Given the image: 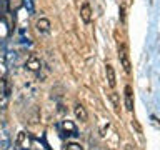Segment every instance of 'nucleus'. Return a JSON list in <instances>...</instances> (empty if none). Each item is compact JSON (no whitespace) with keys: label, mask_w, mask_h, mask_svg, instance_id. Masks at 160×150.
I'll use <instances>...</instances> for the list:
<instances>
[{"label":"nucleus","mask_w":160,"mask_h":150,"mask_svg":"<svg viewBox=\"0 0 160 150\" xmlns=\"http://www.w3.org/2000/svg\"><path fill=\"white\" fill-rule=\"evenodd\" d=\"M30 143H32V140H30L28 133L27 132H18L17 133V138H15V147L18 150H28L30 148Z\"/></svg>","instance_id":"1"},{"label":"nucleus","mask_w":160,"mask_h":150,"mask_svg":"<svg viewBox=\"0 0 160 150\" xmlns=\"http://www.w3.org/2000/svg\"><path fill=\"white\" fill-rule=\"evenodd\" d=\"M118 60H120V63H122L125 73H130V70H132V65H130L128 52H127V47H125V45L118 47Z\"/></svg>","instance_id":"2"},{"label":"nucleus","mask_w":160,"mask_h":150,"mask_svg":"<svg viewBox=\"0 0 160 150\" xmlns=\"http://www.w3.org/2000/svg\"><path fill=\"white\" fill-rule=\"evenodd\" d=\"M60 128H62V132L65 135H68V137H77L78 135V130H77V125H75L72 120H63L62 125H60Z\"/></svg>","instance_id":"3"},{"label":"nucleus","mask_w":160,"mask_h":150,"mask_svg":"<svg viewBox=\"0 0 160 150\" xmlns=\"http://www.w3.org/2000/svg\"><path fill=\"white\" fill-rule=\"evenodd\" d=\"M80 17H82L83 23H90L92 22V7H90L88 2H85L80 8Z\"/></svg>","instance_id":"4"},{"label":"nucleus","mask_w":160,"mask_h":150,"mask_svg":"<svg viewBox=\"0 0 160 150\" xmlns=\"http://www.w3.org/2000/svg\"><path fill=\"white\" fill-rule=\"evenodd\" d=\"M25 67H27V70H30V72H40L42 62H40V58H37V57H28Z\"/></svg>","instance_id":"5"},{"label":"nucleus","mask_w":160,"mask_h":150,"mask_svg":"<svg viewBox=\"0 0 160 150\" xmlns=\"http://www.w3.org/2000/svg\"><path fill=\"white\" fill-rule=\"evenodd\" d=\"M125 108H127L128 112L133 110V93H132V87H130V85L125 87Z\"/></svg>","instance_id":"6"},{"label":"nucleus","mask_w":160,"mask_h":150,"mask_svg":"<svg viewBox=\"0 0 160 150\" xmlns=\"http://www.w3.org/2000/svg\"><path fill=\"white\" fill-rule=\"evenodd\" d=\"M73 113H75V117H77V120H80V122H87V110H85V107L83 105H80V103H77L73 107Z\"/></svg>","instance_id":"7"},{"label":"nucleus","mask_w":160,"mask_h":150,"mask_svg":"<svg viewBox=\"0 0 160 150\" xmlns=\"http://www.w3.org/2000/svg\"><path fill=\"white\" fill-rule=\"evenodd\" d=\"M105 73H107V82H108V85L113 88L115 83H117V78H115V70H113V67H112L110 63L105 65Z\"/></svg>","instance_id":"8"},{"label":"nucleus","mask_w":160,"mask_h":150,"mask_svg":"<svg viewBox=\"0 0 160 150\" xmlns=\"http://www.w3.org/2000/svg\"><path fill=\"white\" fill-rule=\"evenodd\" d=\"M35 27H37V30L40 33H47L50 30V20L48 18H38L37 23H35Z\"/></svg>","instance_id":"9"},{"label":"nucleus","mask_w":160,"mask_h":150,"mask_svg":"<svg viewBox=\"0 0 160 150\" xmlns=\"http://www.w3.org/2000/svg\"><path fill=\"white\" fill-rule=\"evenodd\" d=\"M8 93H10V87H8L7 80L3 77H0V97L5 98V97H8Z\"/></svg>","instance_id":"10"},{"label":"nucleus","mask_w":160,"mask_h":150,"mask_svg":"<svg viewBox=\"0 0 160 150\" xmlns=\"http://www.w3.org/2000/svg\"><path fill=\"white\" fill-rule=\"evenodd\" d=\"M0 147H2V150H8V147H10V140H8L7 132H0Z\"/></svg>","instance_id":"11"},{"label":"nucleus","mask_w":160,"mask_h":150,"mask_svg":"<svg viewBox=\"0 0 160 150\" xmlns=\"http://www.w3.org/2000/svg\"><path fill=\"white\" fill-rule=\"evenodd\" d=\"M108 98L112 100V103H113V107H115V110L118 112V107H120V102H118V93L117 92H112L108 95Z\"/></svg>","instance_id":"12"},{"label":"nucleus","mask_w":160,"mask_h":150,"mask_svg":"<svg viewBox=\"0 0 160 150\" xmlns=\"http://www.w3.org/2000/svg\"><path fill=\"white\" fill-rule=\"evenodd\" d=\"M65 150H83V147L80 143H77V142H70V143H67Z\"/></svg>","instance_id":"13"}]
</instances>
